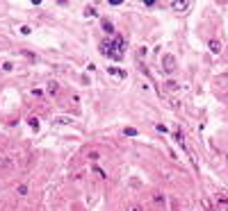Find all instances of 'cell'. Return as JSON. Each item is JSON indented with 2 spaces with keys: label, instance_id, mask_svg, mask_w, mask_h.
<instances>
[{
  "label": "cell",
  "instance_id": "obj_1",
  "mask_svg": "<svg viewBox=\"0 0 228 211\" xmlns=\"http://www.w3.org/2000/svg\"><path fill=\"white\" fill-rule=\"evenodd\" d=\"M210 45H212V50H214V52H219V48H221V45H219V41H212Z\"/></svg>",
  "mask_w": 228,
  "mask_h": 211
},
{
  "label": "cell",
  "instance_id": "obj_2",
  "mask_svg": "<svg viewBox=\"0 0 228 211\" xmlns=\"http://www.w3.org/2000/svg\"><path fill=\"white\" fill-rule=\"evenodd\" d=\"M174 7H176V9H185V7H187V2H176Z\"/></svg>",
  "mask_w": 228,
  "mask_h": 211
},
{
  "label": "cell",
  "instance_id": "obj_3",
  "mask_svg": "<svg viewBox=\"0 0 228 211\" xmlns=\"http://www.w3.org/2000/svg\"><path fill=\"white\" fill-rule=\"evenodd\" d=\"M132 211H141V207H132Z\"/></svg>",
  "mask_w": 228,
  "mask_h": 211
}]
</instances>
